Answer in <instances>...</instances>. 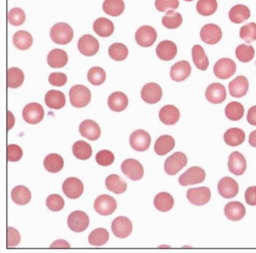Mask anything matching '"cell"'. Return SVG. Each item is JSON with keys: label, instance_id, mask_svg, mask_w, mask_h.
<instances>
[{"label": "cell", "instance_id": "cell-1", "mask_svg": "<svg viewBox=\"0 0 256 253\" xmlns=\"http://www.w3.org/2000/svg\"><path fill=\"white\" fill-rule=\"evenodd\" d=\"M74 36L73 29L66 23H58L50 30V38L56 44L65 46L70 44Z\"/></svg>", "mask_w": 256, "mask_h": 253}, {"label": "cell", "instance_id": "cell-2", "mask_svg": "<svg viewBox=\"0 0 256 253\" xmlns=\"http://www.w3.org/2000/svg\"><path fill=\"white\" fill-rule=\"evenodd\" d=\"M69 96L71 104L75 108L86 107L92 100L90 90L84 86H73L69 92Z\"/></svg>", "mask_w": 256, "mask_h": 253}, {"label": "cell", "instance_id": "cell-3", "mask_svg": "<svg viewBox=\"0 0 256 253\" xmlns=\"http://www.w3.org/2000/svg\"><path fill=\"white\" fill-rule=\"evenodd\" d=\"M186 156L182 152H176L166 159L164 164V170L169 176H176L186 165Z\"/></svg>", "mask_w": 256, "mask_h": 253}, {"label": "cell", "instance_id": "cell-4", "mask_svg": "<svg viewBox=\"0 0 256 253\" xmlns=\"http://www.w3.org/2000/svg\"><path fill=\"white\" fill-rule=\"evenodd\" d=\"M94 209L100 216H111L117 209V202L110 195H100L94 201Z\"/></svg>", "mask_w": 256, "mask_h": 253}, {"label": "cell", "instance_id": "cell-5", "mask_svg": "<svg viewBox=\"0 0 256 253\" xmlns=\"http://www.w3.org/2000/svg\"><path fill=\"white\" fill-rule=\"evenodd\" d=\"M236 70L237 66L234 64V62L230 58L218 60L216 62L214 68H213V72H214L216 76L220 79H228L236 73Z\"/></svg>", "mask_w": 256, "mask_h": 253}, {"label": "cell", "instance_id": "cell-6", "mask_svg": "<svg viewBox=\"0 0 256 253\" xmlns=\"http://www.w3.org/2000/svg\"><path fill=\"white\" fill-rule=\"evenodd\" d=\"M44 117V107L38 102H30L23 110V118L29 124H38Z\"/></svg>", "mask_w": 256, "mask_h": 253}, {"label": "cell", "instance_id": "cell-7", "mask_svg": "<svg viewBox=\"0 0 256 253\" xmlns=\"http://www.w3.org/2000/svg\"><path fill=\"white\" fill-rule=\"evenodd\" d=\"M121 170L132 180H140L144 176V167L136 159H126L121 165Z\"/></svg>", "mask_w": 256, "mask_h": 253}, {"label": "cell", "instance_id": "cell-8", "mask_svg": "<svg viewBox=\"0 0 256 253\" xmlns=\"http://www.w3.org/2000/svg\"><path fill=\"white\" fill-rule=\"evenodd\" d=\"M157 39V32L151 26H142L136 33V44L142 48L152 46Z\"/></svg>", "mask_w": 256, "mask_h": 253}, {"label": "cell", "instance_id": "cell-9", "mask_svg": "<svg viewBox=\"0 0 256 253\" xmlns=\"http://www.w3.org/2000/svg\"><path fill=\"white\" fill-rule=\"evenodd\" d=\"M206 174L202 170L201 167L195 166V167H190L188 170L184 172L180 178V184L184 186H190V184H196L203 182L205 180Z\"/></svg>", "mask_w": 256, "mask_h": 253}, {"label": "cell", "instance_id": "cell-10", "mask_svg": "<svg viewBox=\"0 0 256 253\" xmlns=\"http://www.w3.org/2000/svg\"><path fill=\"white\" fill-rule=\"evenodd\" d=\"M67 222L71 230L76 232V233H81V232L88 228L90 224V218L85 212L77 210V212H74L69 216Z\"/></svg>", "mask_w": 256, "mask_h": 253}, {"label": "cell", "instance_id": "cell-11", "mask_svg": "<svg viewBox=\"0 0 256 253\" xmlns=\"http://www.w3.org/2000/svg\"><path fill=\"white\" fill-rule=\"evenodd\" d=\"M186 198L192 204L202 206L210 201L211 192L207 186L190 188L186 192Z\"/></svg>", "mask_w": 256, "mask_h": 253}, {"label": "cell", "instance_id": "cell-12", "mask_svg": "<svg viewBox=\"0 0 256 253\" xmlns=\"http://www.w3.org/2000/svg\"><path fill=\"white\" fill-rule=\"evenodd\" d=\"M130 146L134 150L138 152L146 151L151 144V136L142 130H136L132 134L130 138Z\"/></svg>", "mask_w": 256, "mask_h": 253}, {"label": "cell", "instance_id": "cell-13", "mask_svg": "<svg viewBox=\"0 0 256 253\" xmlns=\"http://www.w3.org/2000/svg\"><path fill=\"white\" fill-rule=\"evenodd\" d=\"M200 36L203 42L206 44H216L222 38V29L216 24H208L205 25L200 32Z\"/></svg>", "mask_w": 256, "mask_h": 253}, {"label": "cell", "instance_id": "cell-14", "mask_svg": "<svg viewBox=\"0 0 256 253\" xmlns=\"http://www.w3.org/2000/svg\"><path fill=\"white\" fill-rule=\"evenodd\" d=\"M78 50L84 56H92L98 54L100 50V44L94 36L86 34L79 39Z\"/></svg>", "mask_w": 256, "mask_h": 253}, {"label": "cell", "instance_id": "cell-15", "mask_svg": "<svg viewBox=\"0 0 256 253\" xmlns=\"http://www.w3.org/2000/svg\"><path fill=\"white\" fill-rule=\"evenodd\" d=\"M142 98L146 104H157L162 98V88L157 83L150 82L146 83L142 88Z\"/></svg>", "mask_w": 256, "mask_h": 253}, {"label": "cell", "instance_id": "cell-16", "mask_svg": "<svg viewBox=\"0 0 256 253\" xmlns=\"http://www.w3.org/2000/svg\"><path fill=\"white\" fill-rule=\"evenodd\" d=\"M218 193L222 197L226 199L236 197L239 193V184L232 178H224L220 180L218 186Z\"/></svg>", "mask_w": 256, "mask_h": 253}, {"label": "cell", "instance_id": "cell-17", "mask_svg": "<svg viewBox=\"0 0 256 253\" xmlns=\"http://www.w3.org/2000/svg\"><path fill=\"white\" fill-rule=\"evenodd\" d=\"M84 191V186L79 178H69L62 184V192L70 199L81 197Z\"/></svg>", "mask_w": 256, "mask_h": 253}, {"label": "cell", "instance_id": "cell-18", "mask_svg": "<svg viewBox=\"0 0 256 253\" xmlns=\"http://www.w3.org/2000/svg\"><path fill=\"white\" fill-rule=\"evenodd\" d=\"M112 230L117 238H127L132 232V222L125 216H118L112 222Z\"/></svg>", "mask_w": 256, "mask_h": 253}, {"label": "cell", "instance_id": "cell-19", "mask_svg": "<svg viewBox=\"0 0 256 253\" xmlns=\"http://www.w3.org/2000/svg\"><path fill=\"white\" fill-rule=\"evenodd\" d=\"M205 96L211 104H222L226 98V90L220 83H212L206 88Z\"/></svg>", "mask_w": 256, "mask_h": 253}, {"label": "cell", "instance_id": "cell-20", "mask_svg": "<svg viewBox=\"0 0 256 253\" xmlns=\"http://www.w3.org/2000/svg\"><path fill=\"white\" fill-rule=\"evenodd\" d=\"M79 132L82 136L90 140H96L100 138L102 130L98 124L94 120H84L79 126Z\"/></svg>", "mask_w": 256, "mask_h": 253}, {"label": "cell", "instance_id": "cell-21", "mask_svg": "<svg viewBox=\"0 0 256 253\" xmlns=\"http://www.w3.org/2000/svg\"><path fill=\"white\" fill-rule=\"evenodd\" d=\"M228 165V170L234 176H242L247 168L246 159L240 152H234L230 155Z\"/></svg>", "mask_w": 256, "mask_h": 253}, {"label": "cell", "instance_id": "cell-22", "mask_svg": "<svg viewBox=\"0 0 256 253\" xmlns=\"http://www.w3.org/2000/svg\"><path fill=\"white\" fill-rule=\"evenodd\" d=\"M249 90V82L245 76H238L228 84V90L234 98H243Z\"/></svg>", "mask_w": 256, "mask_h": 253}, {"label": "cell", "instance_id": "cell-23", "mask_svg": "<svg viewBox=\"0 0 256 253\" xmlns=\"http://www.w3.org/2000/svg\"><path fill=\"white\" fill-rule=\"evenodd\" d=\"M156 54L158 58L162 60H172L176 58L178 54L176 44L172 41L164 40L156 48Z\"/></svg>", "mask_w": 256, "mask_h": 253}, {"label": "cell", "instance_id": "cell-24", "mask_svg": "<svg viewBox=\"0 0 256 253\" xmlns=\"http://www.w3.org/2000/svg\"><path fill=\"white\" fill-rule=\"evenodd\" d=\"M192 72L190 62L186 60H180L174 64L170 69V77L176 82L184 81Z\"/></svg>", "mask_w": 256, "mask_h": 253}, {"label": "cell", "instance_id": "cell-25", "mask_svg": "<svg viewBox=\"0 0 256 253\" xmlns=\"http://www.w3.org/2000/svg\"><path fill=\"white\" fill-rule=\"evenodd\" d=\"M246 209L240 202H230L224 207V214L232 222H238L245 216Z\"/></svg>", "mask_w": 256, "mask_h": 253}, {"label": "cell", "instance_id": "cell-26", "mask_svg": "<svg viewBox=\"0 0 256 253\" xmlns=\"http://www.w3.org/2000/svg\"><path fill=\"white\" fill-rule=\"evenodd\" d=\"M159 118L161 122L166 125H174L180 120V113L178 109L172 104H166L160 110Z\"/></svg>", "mask_w": 256, "mask_h": 253}, {"label": "cell", "instance_id": "cell-27", "mask_svg": "<svg viewBox=\"0 0 256 253\" xmlns=\"http://www.w3.org/2000/svg\"><path fill=\"white\" fill-rule=\"evenodd\" d=\"M46 104L50 109L60 110L66 104V96L60 90H50L46 94Z\"/></svg>", "mask_w": 256, "mask_h": 253}, {"label": "cell", "instance_id": "cell-28", "mask_svg": "<svg viewBox=\"0 0 256 253\" xmlns=\"http://www.w3.org/2000/svg\"><path fill=\"white\" fill-rule=\"evenodd\" d=\"M68 54L62 50H52L48 56V62L52 68H62L68 64Z\"/></svg>", "mask_w": 256, "mask_h": 253}, {"label": "cell", "instance_id": "cell-29", "mask_svg": "<svg viewBox=\"0 0 256 253\" xmlns=\"http://www.w3.org/2000/svg\"><path fill=\"white\" fill-rule=\"evenodd\" d=\"M108 106L114 112H122L128 106V98L121 92H113L108 98Z\"/></svg>", "mask_w": 256, "mask_h": 253}, {"label": "cell", "instance_id": "cell-30", "mask_svg": "<svg viewBox=\"0 0 256 253\" xmlns=\"http://www.w3.org/2000/svg\"><path fill=\"white\" fill-rule=\"evenodd\" d=\"M176 146V140L172 136H160L156 142H155V152L156 154H158L159 156H164L167 153H169L170 151L174 150V148Z\"/></svg>", "mask_w": 256, "mask_h": 253}, {"label": "cell", "instance_id": "cell-31", "mask_svg": "<svg viewBox=\"0 0 256 253\" xmlns=\"http://www.w3.org/2000/svg\"><path fill=\"white\" fill-rule=\"evenodd\" d=\"M228 16L232 23L241 24L250 18V10L246 6L237 4L230 8Z\"/></svg>", "mask_w": 256, "mask_h": 253}, {"label": "cell", "instance_id": "cell-32", "mask_svg": "<svg viewBox=\"0 0 256 253\" xmlns=\"http://www.w3.org/2000/svg\"><path fill=\"white\" fill-rule=\"evenodd\" d=\"M94 31L100 37H109L114 32V25L109 18H98L94 23Z\"/></svg>", "mask_w": 256, "mask_h": 253}, {"label": "cell", "instance_id": "cell-33", "mask_svg": "<svg viewBox=\"0 0 256 253\" xmlns=\"http://www.w3.org/2000/svg\"><path fill=\"white\" fill-rule=\"evenodd\" d=\"M154 205L157 210L161 212H167L169 210H172L174 205V197L166 193V192H161L159 193L155 199H154Z\"/></svg>", "mask_w": 256, "mask_h": 253}, {"label": "cell", "instance_id": "cell-34", "mask_svg": "<svg viewBox=\"0 0 256 253\" xmlns=\"http://www.w3.org/2000/svg\"><path fill=\"white\" fill-rule=\"evenodd\" d=\"M30 190L24 186H14L12 191V199L18 205H26L31 201Z\"/></svg>", "mask_w": 256, "mask_h": 253}, {"label": "cell", "instance_id": "cell-35", "mask_svg": "<svg viewBox=\"0 0 256 253\" xmlns=\"http://www.w3.org/2000/svg\"><path fill=\"white\" fill-rule=\"evenodd\" d=\"M192 56L195 66L202 71H206L209 66V60L207 54L204 52V48L201 46H195L192 50Z\"/></svg>", "mask_w": 256, "mask_h": 253}, {"label": "cell", "instance_id": "cell-36", "mask_svg": "<svg viewBox=\"0 0 256 253\" xmlns=\"http://www.w3.org/2000/svg\"><path fill=\"white\" fill-rule=\"evenodd\" d=\"M12 42L16 48L20 50H26L31 48L33 44V38L32 35L27 31H18L14 37Z\"/></svg>", "mask_w": 256, "mask_h": 253}, {"label": "cell", "instance_id": "cell-37", "mask_svg": "<svg viewBox=\"0 0 256 253\" xmlns=\"http://www.w3.org/2000/svg\"><path fill=\"white\" fill-rule=\"evenodd\" d=\"M245 132L240 128H230L224 136V142L230 146H238L245 140Z\"/></svg>", "mask_w": 256, "mask_h": 253}, {"label": "cell", "instance_id": "cell-38", "mask_svg": "<svg viewBox=\"0 0 256 253\" xmlns=\"http://www.w3.org/2000/svg\"><path fill=\"white\" fill-rule=\"evenodd\" d=\"M106 186L115 194H123L127 188V184L119 176L111 174L106 178Z\"/></svg>", "mask_w": 256, "mask_h": 253}, {"label": "cell", "instance_id": "cell-39", "mask_svg": "<svg viewBox=\"0 0 256 253\" xmlns=\"http://www.w3.org/2000/svg\"><path fill=\"white\" fill-rule=\"evenodd\" d=\"M102 10L111 16H119L125 10V4L123 0H104Z\"/></svg>", "mask_w": 256, "mask_h": 253}, {"label": "cell", "instance_id": "cell-40", "mask_svg": "<svg viewBox=\"0 0 256 253\" xmlns=\"http://www.w3.org/2000/svg\"><path fill=\"white\" fill-rule=\"evenodd\" d=\"M73 154L79 160H88L92 155V148L84 140H78L73 146Z\"/></svg>", "mask_w": 256, "mask_h": 253}, {"label": "cell", "instance_id": "cell-41", "mask_svg": "<svg viewBox=\"0 0 256 253\" xmlns=\"http://www.w3.org/2000/svg\"><path fill=\"white\" fill-rule=\"evenodd\" d=\"M44 165L48 172L56 174L62 170L64 159L58 154H50L46 157Z\"/></svg>", "mask_w": 256, "mask_h": 253}, {"label": "cell", "instance_id": "cell-42", "mask_svg": "<svg viewBox=\"0 0 256 253\" xmlns=\"http://www.w3.org/2000/svg\"><path fill=\"white\" fill-rule=\"evenodd\" d=\"M109 238H110L109 232L106 228H96L94 230H92L90 234L88 242L90 245L98 247V246L104 245L106 242L109 241Z\"/></svg>", "mask_w": 256, "mask_h": 253}, {"label": "cell", "instance_id": "cell-43", "mask_svg": "<svg viewBox=\"0 0 256 253\" xmlns=\"http://www.w3.org/2000/svg\"><path fill=\"white\" fill-rule=\"evenodd\" d=\"M162 24L168 29H176L182 24V16L174 10H167L166 14L162 18Z\"/></svg>", "mask_w": 256, "mask_h": 253}, {"label": "cell", "instance_id": "cell-44", "mask_svg": "<svg viewBox=\"0 0 256 253\" xmlns=\"http://www.w3.org/2000/svg\"><path fill=\"white\" fill-rule=\"evenodd\" d=\"M24 73L18 68H10L8 70V86L18 88L24 82Z\"/></svg>", "mask_w": 256, "mask_h": 253}, {"label": "cell", "instance_id": "cell-45", "mask_svg": "<svg viewBox=\"0 0 256 253\" xmlns=\"http://www.w3.org/2000/svg\"><path fill=\"white\" fill-rule=\"evenodd\" d=\"M244 115V107L239 102H232L226 107V116L232 121H239Z\"/></svg>", "mask_w": 256, "mask_h": 253}, {"label": "cell", "instance_id": "cell-46", "mask_svg": "<svg viewBox=\"0 0 256 253\" xmlns=\"http://www.w3.org/2000/svg\"><path fill=\"white\" fill-rule=\"evenodd\" d=\"M218 10L216 0H199L197 2V12L204 16H209Z\"/></svg>", "mask_w": 256, "mask_h": 253}, {"label": "cell", "instance_id": "cell-47", "mask_svg": "<svg viewBox=\"0 0 256 253\" xmlns=\"http://www.w3.org/2000/svg\"><path fill=\"white\" fill-rule=\"evenodd\" d=\"M109 56L114 60H124L128 56V48L123 44H113L109 48Z\"/></svg>", "mask_w": 256, "mask_h": 253}, {"label": "cell", "instance_id": "cell-48", "mask_svg": "<svg viewBox=\"0 0 256 253\" xmlns=\"http://www.w3.org/2000/svg\"><path fill=\"white\" fill-rule=\"evenodd\" d=\"M88 79L92 86H102L106 80V72L100 67H92L88 73Z\"/></svg>", "mask_w": 256, "mask_h": 253}, {"label": "cell", "instance_id": "cell-49", "mask_svg": "<svg viewBox=\"0 0 256 253\" xmlns=\"http://www.w3.org/2000/svg\"><path fill=\"white\" fill-rule=\"evenodd\" d=\"M255 50L253 46L248 44H241L236 50V56L237 58L242 62H251L254 58Z\"/></svg>", "mask_w": 256, "mask_h": 253}, {"label": "cell", "instance_id": "cell-50", "mask_svg": "<svg viewBox=\"0 0 256 253\" xmlns=\"http://www.w3.org/2000/svg\"><path fill=\"white\" fill-rule=\"evenodd\" d=\"M8 22L12 26H20L23 25L26 20V14L22 8H14L8 12Z\"/></svg>", "mask_w": 256, "mask_h": 253}, {"label": "cell", "instance_id": "cell-51", "mask_svg": "<svg viewBox=\"0 0 256 253\" xmlns=\"http://www.w3.org/2000/svg\"><path fill=\"white\" fill-rule=\"evenodd\" d=\"M240 37L245 42H247V44L255 41L256 40V24L249 23L247 25H244L240 29Z\"/></svg>", "mask_w": 256, "mask_h": 253}, {"label": "cell", "instance_id": "cell-52", "mask_svg": "<svg viewBox=\"0 0 256 253\" xmlns=\"http://www.w3.org/2000/svg\"><path fill=\"white\" fill-rule=\"evenodd\" d=\"M46 206L52 212H60L65 206V201H64V199L60 195L52 194L48 197Z\"/></svg>", "mask_w": 256, "mask_h": 253}, {"label": "cell", "instance_id": "cell-53", "mask_svg": "<svg viewBox=\"0 0 256 253\" xmlns=\"http://www.w3.org/2000/svg\"><path fill=\"white\" fill-rule=\"evenodd\" d=\"M114 160H115L114 154L108 150H102L96 156V163L102 166H110L111 164H113Z\"/></svg>", "mask_w": 256, "mask_h": 253}, {"label": "cell", "instance_id": "cell-54", "mask_svg": "<svg viewBox=\"0 0 256 253\" xmlns=\"http://www.w3.org/2000/svg\"><path fill=\"white\" fill-rule=\"evenodd\" d=\"M6 155H8V161L16 162L23 157V150H22V148L18 144H8V149H6Z\"/></svg>", "mask_w": 256, "mask_h": 253}, {"label": "cell", "instance_id": "cell-55", "mask_svg": "<svg viewBox=\"0 0 256 253\" xmlns=\"http://www.w3.org/2000/svg\"><path fill=\"white\" fill-rule=\"evenodd\" d=\"M155 6L159 12L176 10L180 6L178 0H156Z\"/></svg>", "mask_w": 256, "mask_h": 253}, {"label": "cell", "instance_id": "cell-56", "mask_svg": "<svg viewBox=\"0 0 256 253\" xmlns=\"http://www.w3.org/2000/svg\"><path fill=\"white\" fill-rule=\"evenodd\" d=\"M20 242V235L18 232L12 226L8 228V236H6V246L8 248L16 247Z\"/></svg>", "mask_w": 256, "mask_h": 253}, {"label": "cell", "instance_id": "cell-57", "mask_svg": "<svg viewBox=\"0 0 256 253\" xmlns=\"http://www.w3.org/2000/svg\"><path fill=\"white\" fill-rule=\"evenodd\" d=\"M48 81L54 86H64L68 81V77L64 73H52L48 77Z\"/></svg>", "mask_w": 256, "mask_h": 253}, {"label": "cell", "instance_id": "cell-58", "mask_svg": "<svg viewBox=\"0 0 256 253\" xmlns=\"http://www.w3.org/2000/svg\"><path fill=\"white\" fill-rule=\"evenodd\" d=\"M245 200L248 205L256 206V186H250L245 192Z\"/></svg>", "mask_w": 256, "mask_h": 253}, {"label": "cell", "instance_id": "cell-59", "mask_svg": "<svg viewBox=\"0 0 256 253\" xmlns=\"http://www.w3.org/2000/svg\"><path fill=\"white\" fill-rule=\"evenodd\" d=\"M247 121L251 125H256V106H253L248 110Z\"/></svg>", "mask_w": 256, "mask_h": 253}, {"label": "cell", "instance_id": "cell-60", "mask_svg": "<svg viewBox=\"0 0 256 253\" xmlns=\"http://www.w3.org/2000/svg\"><path fill=\"white\" fill-rule=\"evenodd\" d=\"M52 248H70V244L67 241L64 240H56L52 245Z\"/></svg>", "mask_w": 256, "mask_h": 253}, {"label": "cell", "instance_id": "cell-61", "mask_svg": "<svg viewBox=\"0 0 256 253\" xmlns=\"http://www.w3.org/2000/svg\"><path fill=\"white\" fill-rule=\"evenodd\" d=\"M14 117L10 111L8 112V130H10L14 128Z\"/></svg>", "mask_w": 256, "mask_h": 253}, {"label": "cell", "instance_id": "cell-62", "mask_svg": "<svg viewBox=\"0 0 256 253\" xmlns=\"http://www.w3.org/2000/svg\"><path fill=\"white\" fill-rule=\"evenodd\" d=\"M249 144L251 146L256 148V130L252 132L249 136Z\"/></svg>", "mask_w": 256, "mask_h": 253}, {"label": "cell", "instance_id": "cell-63", "mask_svg": "<svg viewBox=\"0 0 256 253\" xmlns=\"http://www.w3.org/2000/svg\"><path fill=\"white\" fill-rule=\"evenodd\" d=\"M186 2H193V0H186Z\"/></svg>", "mask_w": 256, "mask_h": 253}, {"label": "cell", "instance_id": "cell-64", "mask_svg": "<svg viewBox=\"0 0 256 253\" xmlns=\"http://www.w3.org/2000/svg\"><path fill=\"white\" fill-rule=\"evenodd\" d=\"M255 66H256V62H255Z\"/></svg>", "mask_w": 256, "mask_h": 253}]
</instances>
